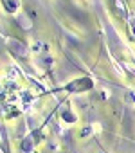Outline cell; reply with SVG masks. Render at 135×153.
I'll use <instances>...</instances> for the list:
<instances>
[{"label":"cell","instance_id":"obj_1","mask_svg":"<svg viewBox=\"0 0 135 153\" xmlns=\"http://www.w3.org/2000/svg\"><path fill=\"white\" fill-rule=\"evenodd\" d=\"M92 87H94V83H92L90 78H79V79H76V81L69 83L65 88L69 90V92H85V90H90Z\"/></svg>","mask_w":135,"mask_h":153}]
</instances>
